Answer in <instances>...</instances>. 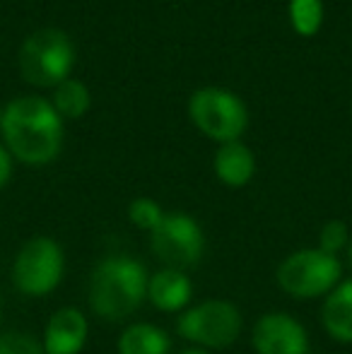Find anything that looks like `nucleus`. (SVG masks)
I'll return each instance as SVG.
<instances>
[{"mask_svg": "<svg viewBox=\"0 0 352 354\" xmlns=\"http://www.w3.org/2000/svg\"><path fill=\"white\" fill-rule=\"evenodd\" d=\"M0 133L12 159L29 167L51 164L63 149V118L41 97L12 99L3 109Z\"/></svg>", "mask_w": 352, "mask_h": 354, "instance_id": "f257e3e1", "label": "nucleus"}, {"mask_svg": "<svg viewBox=\"0 0 352 354\" xmlns=\"http://www.w3.org/2000/svg\"><path fill=\"white\" fill-rule=\"evenodd\" d=\"M147 280L150 272L138 258L126 253L102 258L89 272V308L106 323L126 321L147 301Z\"/></svg>", "mask_w": 352, "mask_h": 354, "instance_id": "f03ea898", "label": "nucleus"}, {"mask_svg": "<svg viewBox=\"0 0 352 354\" xmlns=\"http://www.w3.org/2000/svg\"><path fill=\"white\" fill-rule=\"evenodd\" d=\"M345 266L338 256L321 248H299L277 266L275 282L287 297L297 301L324 299L343 282Z\"/></svg>", "mask_w": 352, "mask_h": 354, "instance_id": "7ed1b4c3", "label": "nucleus"}, {"mask_svg": "<svg viewBox=\"0 0 352 354\" xmlns=\"http://www.w3.org/2000/svg\"><path fill=\"white\" fill-rule=\"evenodd\" d=\"M176 333L191 347L215 352L232 347L244 333V316L239 306L227 299H205L191 304L176 316Z\"/></svg>", "mask_w": 352, "mask_h": 354, "instance_id": "20e7f679", "label": "nucleus"}, {"mask_svg": "<svg viewBox=\"0 0 352 354\" xmlns=\"http://www.w3.org/2000/svg\"><path fill=\"white\" fill-rule=\"evenodd\" d=\"M19 75L34 87H58L71 77L75 66V46L61 29H37L19 46Z\"/></svg>", "mask_w": 352, "mask_h": 354, "instance_id": "39448f33", "label": "nucleus"}, {"mask_svg": "<svg viewBox=\"0 0 352 354\" xmlns=\"http://www.w3.org/2000/svg\"><path fill=\"white\" fill-rule=\"evenodd\" d=\"M66 275V253L51 236H32L15 253L10 280L27 299L51 297Z\"/></svg>", "mask_w": 352, "mask_h": 354, "instance_id": "423d86ee", "label": "nucleus"}, {"mask_svg": "<svg viewBox=\"0 0 352 354\" xmlns=\"http://www.w3.org/2000/svg\"><path fill=\"white\" fill-rule=\"evenodd\" d=\"M188 116L193 126L220 145L234 142L249 126L246 104L225 87H201L188 99Z\"/></svg>", "mask_w": 352, "mask_h": 354, "instance_id": "0eeeda50", "label": "nucleus"}, {"mask_svg": "<svg viewBox=\"0 0 352 354\" xmlns=\"http://www.w3.org/2000/svg\"><path fill=\"white\" fill-rule=\"evenodd\" d=\"M150 251L162 268L183 270L198 266L205 253V234L188 212H167L160 227L150 234Z\"/></svg>", "mask_w": 352, "mask_h": 354, "instance_id": "6e6552de", "label": "nucleus"}, {"mask_svg": "<svg viewBox=\"0 0 352 354\" xmlns=\"http://www.w3.org/2000/svg\"><path fill=\"white\" fill-rule=\"evenodd\" d=\"M251 347L256 354H309L304 323L287 311H268L254 323Z\"/></svg>", "mask_w": 352, "mask_h": 354, "instance_id": "1a4fd4ad", "label": "nucleus"}, {"mask_svg": "<svg viewBox=\"0 0 352 354\" xmlns=\"http://www.w3.org/2000/svg\"><path fill=\"white\" fill-rule=\"evenodd\" d=\"M89 337V321L77 306H61L51 313L41 335L46 354H80Z\"/></svg>", "mask_w": 352, "mask_h": 354, "instance_id": "9d476101", "label": "nucleus"}, {"mask_svg": "<svg viewBox=\"0 0 352 354\" xmlns=\"http://www.w3.org/2000/svg\"><path fill=\"white\" fill-rule=\"evenodd\" d=\"M147 301L162 313H181L193 301V280L188 272L174 268H160L150 272L147 280Z\"/></svg>", "mask_w": 352, "mask_h": 354, "instance_id": "9b49d317", "label": "nucleus"}, {"mask_svg": "<svg viewBox=\"0 0 352 354\" xmlns=\"http://www.w3.org/2000/svg\"><path fill=\"white\" fill-rule=\"evenodd\" d=\"M321 326L331 340L352 345V277L343 280L321 304Z\"/></svg>", "mask_w": 352, "mask_h": 354, "instance_id": "f8f14e48", "label": "nucleus"}, {"mask_svg": "<svg viewBox=\"0 0 352 354\" xmlns=\"http://www.w3.org/2000/svg\"><path fill=\"white\" fill-rule=\"evenodd\" d=\"M215 174L225 186L244 188L256 174V157L241 140L225 142L215 152Z\"/></svg>", "mask_w": 352, "mask_h": 354, "instance_id": "ddd939ff", "label": "nucleus"}, {"mask_svg": "<svg viewBox=\"0 0 352 354\" xmlns=\"http://www.w3.org/2000/svg\"><path fill=\"white\" fill-rule=\"evenodd\" d=\"M118 354H172V337L155 323H131L116 340Z\"/></svg>", "mask_w": 352, "mask_h": 354, "instance_id": "4468645a", "label": "nucleus"}, {"mask_svg": "<svg viewBox=\"0 0 352 354\" xmlns=\"http://www.w3.org/2000/svg\"><path fill=\"white\" fill-rule=\"evenodd\" d=\"M89 104H92V97H89V89L85 82L80 80H63L58 87H53V99L51 106L56 109V113L61 118H80L89 111Z\"/></svg>", "mask_w": 352, "mask_h": 354, "instance_id": "2eb2a0df", "label": "nucleus"}, {"mask_svg": "<svg viewBox=\"0 0 352 354\" xmlns=\"http://www.w3.org/2000/svg\"><path fill=\"white\" fill-rule=\"evenodd\" d=\"M290 22L297 34L314 37L324 24V0H290Z\"/></svg>", "mask_w": 352, "mask_h": 354, "instance_id": "dca6fc26", "label": "nucleus"}, {"mask_svg": "<svg viewBox=\"0 0 352 354\" xmlns=\"http://www.w3.org/2000/svg\"><path fill=\"white\" fill-rule=\"evenodd\" d=\"M165 210H162V205L157 201H152V198H136V201H131V205H128V222L133 224V227H138L140 232H147L152 234L157 227H160V222L165 219Z\"/></svg>", "mask_w": 352, "mask_h": 354, "instance_id": "f3484780", "label": "nucleus"}, {"mask_svg": "<svg viewBox=\"0 0 352 354\" xmlns=\"http://www.w3.org/2000/svg\"><path fill=\"white\" fill-rule=\"evenodd\" d=\"M350 243V227L343 222V219H328V222L321 227L319 232V246L324 253H331V256H338L345 253Z\"/></svg>", "mask_w": 352, "mask_h": 354, "instance_id": "a211bd4d", "label": "nucleus"}, {"mask_svg": "<svg viewBox=\"0 0 352 354\" xmlns=\"http://www.w3.org/2000/svg\"><path fill=\"white\" fill-rule=\"evenodd\" d=\"M0 354H46L41 340L22 330H8L0 335Z\"/></svg>", "mask_w": 352, "mask_h": 354, "instance_id": "6ab92c4d", "label": "nucleus"}, {"mask_svg": "<svg viewBox=\"0 0 352 354\" xmlns=\"http://www.w3.org/2000/svg\"><path fill=\"white\" fill-rule=\"evenodd\" d=\"M12 178V154L8 152V147L0 145V191L10 183Z\"/></svg>", "mask_w": 352, "mask_h": 354, "instance_id": "aec40b11", "label": "nucleus"}, {"mask_svg": "<svg viewBox=\"0 0 352 354\" xmlns=\"http://www.w3.org/2000/svg\"><path fill=\"white\" fill-rule=\"evenodd\" d=\"M343 266H348V270L352 272V239H350L348 248H345V263H343Z\"/></svg>", "mask_w": 352, "mask_h": 354, "instance_id": "412c9836", "label": "nucleus"}, {"mask_svg": "<svg viewBox=\"0 0 352 354\" xmlns=\"http://www.w3.org/2000/svg\"><path fill=\"white\" fill-rule=\"evenodd\" d=\"M176 354H212V352L201 350V347H183V350H181V352H176Z\"/></svg>", "mask_w": 352, "mask_h": 354, "instance_id": "4be33fe9", "label": "nucleus"}, {"mask_svg": "<svg viewBox=\"0 0 352 354\" xmlns=\"http://www.w3.org/2000/svg\"><path fill=\"white\" fill-rule=\"evenodd\" d=\"M0 121H3V109H0Z\"/></svg>", "mask_w": 352, "mask_h": 354, "instance_id": "5701e85b", "label": "nucleus"}, {"mask_svg": "<svg viewBox=\"0 0 352 354\" xmlns=\"http://www.w3.org/2000/svg\"><path fill=\"white\" fill-rule=\"evenodd\" d=\"M309 354H321V352H309Z\"/></svg>", "mask_w": 352, "mask_h": 354, "instance_id": "b1692460", "label": "nucleus"}, {"mask_svg": "<svg viewBox=\"0 0 352 354\" xmlns=\"http://www.w3.org/2000/svg\"><path fill=\"white\" fill-rule=\"evenodd\" d=\"M0 311H3V306H0Z\"/></svg>", "mask_w": 352, "mask_h": 354, "instance_id": "393cba45", "label": "nucleus"}]
</instances>
